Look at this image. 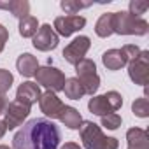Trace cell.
I'll use <instances>...</instances> for the list:
<instances>
[{
  "mask_svg": "<svg viewBox=\"0 0 149 149\" xmlns=\"http://www.w3.org/2000/svg\"><path fill=\"white\" fill-rule=\"evenodd\" d=\"M102 126L107 130H118L121 126V116L116 112H111L107 116H102Z\"/></svg>",
  "mask_w": 149,
  "mask_h": 149,
  "instance_id": "484cf974",
  "label": "cell"
},
{
  "mask_svg": "<svg viewBox=\"0 0 149 149\" xmlns=\"http://www.w3.org/2000/svg\"><path fill=\"white\" fill-rule=\"evenodd\" d=\"M61 149H81V146H79V144H76V142H67Z\"/></svg>",
  "mask_w": 149,
  "mask_h": 149,
  "instance_id": "f1b7e54d",
  "label": "cell"
},
{
  "mask_svg": "<svg viewBox=\"0 0 149 149\" xmlns=\"http://www.w3.org/2000/svg\"><path fill=\"white\" fill-rule=\"evenodd\" d=\"M76 74H77V79L79 83L83 84L86 95H95L98 86H100V77H98V74H97V65L93 60H88L84 58L83 61H79L76 65Z\"/></svg>",
  "mask_w": 149,
  "mask_h": 149,
  "instance_id": "5b68a950",
  "label": "cell"
},
{
  "mask_svg": "<svg viewBox=\"0 0 149 149\" xmlns=\"http://www.w3.org/2000/svg\"><path fill=\"white\" fill-rule=\"evenodd\" d=\"M7 98H6V95H0V114H4V111H6V107H7Z\"/></svg>",
  "mask_w": 149,
  "mask_h": 149,
  "instance_id": "83f0119b",
  "label": "cell"
},
{
  "mask_svg": "<svg viewBox=\"0 0 149 149\" xmlns=\"http://www.w3.org/2000/svg\"><path fill=\"white\" fill-rule=\"evenodd\" d=\"M7 40H9V32H7V28H6L2 23H0V53L4 51Z\"/></svg>",
  "mask_w": 149,
  "mask_h": 149,
  "instance_id": "4316f807",
  "label": "cell"
},
{
  "mask_svg": "<svg viewBox=\"0 0 149 149\" xmlns=\"http://www.w3.org/2000/svg\"><path fill=\"white\" fill-rule=\"evenodd\" d=\"M128 149H149V133L144 128H130L126 132Z\"/></svg>",
  "mask_w": 149,
  "mask_h": 149,
  "instance_id": "9a60e30c",
  "label": "cell"
},
{
  "mask_svg": "<svg viewBox=\"0 0 149 149\" xmlns=\"http://www.w3.org/2000/svg\"><path fill=\"white\" fill-rule=\"evenodd\" d=\"M79 135L86 149H118L119 142L114 137H105L98 125L93 121H83L79 126Z\"/></svg>",
  "mask_w": 149,
  "mask_h": 149,
  "instance_id": "7a4b0ae2",
  "label": "cell"
},
{
  "mask_svg": "<svg viewBox=\"0 0 149 149\" xmlns=\"http://www.w3.org/2000/svg\"><path fill=\"white\" fill-rule=\"evenodd\" d=\"M28 114H30V105L18 102V100L9 102L4 111V123H6L7 130H14V128L21 126L23 121L28 118Z\"/></svg>",
  "mask_w": 149,
  "mask_h": 149,
  "instance_id": "ba28073f",
  "label": "cell"
},
{
  "mask_svg": "<svg viewBox=\"0 0 149 149\" xmlns=\"http://www.w3.org/2000/svg\"><path fill=\"white\" fill-rule=\"evenodd\" d=\"M6 132H7V126H6V123H4V121H0V139H2V137L6 135Z\"/></svg>",
  "mask_w": 149,
  "mask_h": 149,
  "instance_id": "f546056e",
  "label": "cell"
},
{
  "mask_svg": "<svg viewBox=\"0 0 149 149\" xmlns=\"http://www.w3.org/2000/svg\"><path fill=\"white\" fill-rule=\"evenodd\" d=\"M63 91H65V97L70 98V100H81L86 95V91H84V88H83V84L79 83L77 77L67 79L65 81V86H63Z\"/></svg>",
  "mask_w": 149,
  "mask_h": 149,
  "instance_id": "d6986e66",
  "label": "cell"
},
{
  "mask_svg": "<svg viewBox=\"0 0 149 149\" xmlns=\"http://www.w3.org/2000/svg\"><path fill=\"white\" fill-rule=\"evenodd\" d=\"M61 140L60 128L42 118L25 123L13 139V149H56Z\"/></svg>",
  "mask_w": 149,
  "mask_h": 149,
  "instance_id": "6da1fadb",
  "label": "cell"
},
{
  "mask_svg": "<svg viewBox=\"0 0 149 149\" xmlns=\"http://www.w3.org/2000/svg\"><path fill=\"white\" fill-rule=\"evenodd\" d=\"M16 68H18V72L21 74L23 77H33L37 68H39V61H37V58L33 54L23 53L16 60Z\"/></svg>",
  "mask_w": 149,
  "mask_h": 149,
  "instance_id": "2e32d148",
  "label": "cell"
},
{
  "mask_svg": "<svg viewBox=\"0 0 149 149\" xmlns=\"http://www.w3.org/2000/svg\"><path fill=\"white\" fill-rule=\"evenodd\" d=\"M128 56L125 53V49H107L102 54V63L107 70H119L125 65H128Z\"/></svg>",
  "mask_w": 149,
  "mask_h": 149,
  "instance_id": "5bb4252c",
  "label": "cell"
},
{
  "mask_svg": "<svg viewBox=\"0 0 149 149\" xmlns=\"http://www.w3.org/2000/svg\"><path fill=\"white\" fill-rule=\"evenodd\" d=\"M0 9L9 11L14 18L23 19L30 16V4L26 0H9V2H0Z\"/></svg>",
  "mask_w": 149,
  "mask_h": 149,
  "instance_id": "e0dca14e",
  "label": "cell"
},
{
  "mask_svg": "<svg viewBox=\"0 0 149 149\" xmlns=\"http://www.w3.org/2000/svg\"><path fill=\"white\" fill-rule=\"evenodd\" d=\"M132 112L137 116V118H147L149 116V102L146 97H140L137 98L133 104H132Z\"/></svg>",
  "mask_w": 149,
  "mask_h": 149,
  "instance_id": "603a6c76",
  "label": "cell"
},
{
  "mask_svg": "<svg viewBox=\"0 0 149 149\" xmlns=\"http://www.w3.org/2000/svg\"><path fill=\"white\" fill-rule=\"evenodd\" d=\"M149 25L142 18L132 16L128 11L112 13V33L119 35H146Z\"/></svg>",
  "mask_w": 149,
  "mask_h": 149,
  "instance_id": "3957f363",
  "label": "cell"
},
{
  "mask_svg": "<svg viewBox=\"0 0 149 149\" xmlns=\"http://www.w3.org/2000/svg\"><path fill=\"white\" fill-rule=\"evenodd\" d=\"M13 83H14L13 74L9 70H6V68H0V95H6L11 90Z\"/></svg>",
  "mask_w": 149,
  "mask_h": 149,
  "instance_id": "cb8c5ba5",
  "label": "cell"
},
{
  "mask_svg": "<svg viewBox=\"0 0 149 149\" xmlns=\"http://www.w3.org/2000/svg\"><path fill=\"white\" fill-rule=\"evenodd\" d=\"M84 26H86V18L83 16H58L54 19L53 30L56 32V35L70 37L72 33L83 30Z\"/></svg>",
  "mask_w": 149,
  "mask_h": 149,
  "instance_id": "30bf717a",
  "label": "cell"
},
{
  "mask_svg": "<svg viewBox=\"0 0 149 149\" xmlns=\"http://www.w3.org/2000/svg\"><path fill=\"white\" fill-rule=\"evenodd\" d=\"M95 33L102 39L112 35V13H105L102 14L97 23H95Z\"/></svg>",
  "mask_w": 149,
  "mask_h": 149,
  "instance_id": "ffe728a7",
  "label": "cell"
},
{
  "mask_svg": "<svg viewBox=\"0 0 149 149\" xmlns=\"http://www.w3.org/2000/svg\"><path fill=\"white\" fill-rule=\"evenodd\" d=\"M39 105H40V111H42L47 118H51V119H60L61 111H63V107H65V104H63V102L56 97V93H53V91L42 93L40 98H39Z\"/></svg>",
  "mask_w": 149,
  "mask_h": 149,
  "instance_id": "7c38bea8",
  "label": "cell"
},
{
  "mask_svg": "<svg viewBox=\"0 0 149 149\" xmlns=\"http://www.w3.org/2000/svg\"><path fill=\"white\" fill-rule=\"evenodd\" d=\"M0 149H13V147H9V146H4V144H0Z\"/></svg>",
  "mask_w": 149,
  "mask_h": 149,
  "instance_id": "4dcf8cb0",
  "label": "cell"
},
{
  "mask_svg": "<svg viewBox=\"0 0 149 149\" xmlns=\"http://www.w3.org/2000/svg\"><path fill=\"white\" fill-rule=\"evenodd\" d=\"M18 30H19V35H21V37H33V35L37 33V30H39V21H37V18L26 16V18L19 19Z\"/></svg>",
  "mask_w": 149,
  "mask_h": 149,
  "instance_id": "44dd1931",
  "label": "cell"
},
{
  "mask_svg": "<svg viewBox=\"0 0 149 149\" xmlns=\"http://www.w3.org/2000/svg\"><path fill=\"white\" fill-rule=\"evenodd\" d=\"M60 121H61L68 130H79V126H81V123H83V118H81V112H79L76 107L65 105L63 111H61Z\"/></svg>",
  "mask_w": 149,
  "mask_h": 149,
  "instance_id": "ac0fdd59",
  "label": "cell"
},
{
  "mask_svg": "<svg viewBox=\"0 0 149 149\" xmlns=\"http://www.w3.org/2000/svg\"><path fill=\"white\" fill-rule=\"evenodd\" d=\"M58 35L51 28V25H42L39 26L37 33L33 35V47L39 51H53L58 47Z\"/></svg>",
  "mask_w": 149,
  "mask_h": 149,
  "instance_id": "8fae6325",
  "label": "cell"
},
{
  "mask_svg": "<svg viewBox=\"0 0 149 149\" xmlns=\"http://www.w3.org/2000/svg\"><path fill=\"white\" fill-rule=\"evenodd\" d=\"M90 46H91L90 37H86V35L76 37V39H74V40L63 49V58H65V61H68L70 65H77L79 61L84 60V56H86Z\"/></svg>",
  "mask_w": 149,
  "mask_h": 149,
  "instance_id": "9c48e42d",
  "label": "cell"
},
{
  "mask_svg": "<svg viewBox=\"0 0 149 149\" xmlns=\"http://www.w3.org/2000/svg\"><path fill=\"white\" fill-rule=\"evenodd\" d=\"M147 9H149V2H146V0H132L128 6V13L135 18H140Z\"/></svg>",
  "mask_w": 149,
  "mask_h": 149,
  "instance_id": "d4e9b609",
  "label": "cell"
},
{
  "mask_svg": "<svg viewBox=\"0 0 149 149\" xmlns=\"http://www.w3.org/2000/svg\"><path fill=\"white\" fill-rule=\"evenodd\" d=\"M35 79H37V84L47 88V91H63V86H65V74L56 68V67H39L37 72H35Z\"/></svg>",
  "mask_w": 149,
  "mask_h": 149,
  "instance_id": "8992f818",
  "label": "cell"
},
{
  "mask_svg": "<svg viewBox=\"0 0 149 149\" xmlns=\"http://www.w3.org/2000/svg\"><path fill=\"white\" fill-rule=\"evenodd\" d=\"M123 105V97L118 93V91H107L105 95H95L90 98L88 102V109L91 114H97V116H107L114 111H119Z\"/></svg>",
  "mask_w": 149,
  "mask_h": 149,
  "instance_id": "277c9868",
  "label": "cell"
},
{
  "mask_svg": "<svg viewBox=\"0 0 149 149\" xmlns=\"http://www.w3.org/2000/svg\"><path fill=\"white\" fill-rule=\"evenodd\" d=\"M128 76L139 86L147 84V79H149V51H140V54L128 63Z\"/></svg>",
  "mask_w": 149,
  "mask_h": 149,
  "instance_id": "52a82bcc",
  "label": "cell"
},
{
  "mask_svg": "<svg viewBox=\"0 0 149 149\" xmlns=\"http://www.w3.org/2000/svg\"><path fill=\"white\" fill-rule=\"evenodd\" d=\"M40 95H42V93H40V88H39L37 83L25 81V83L19 84V88H18V91H16V100H18V102H23V104H26V105L32 107L35 102H39Z\"/></svg>",
  "mask_w": 149,
  "mask_h": 149,
  "instance_id": "4fadbf2b",
  "label": "cell"
},
{
  "mask_svg": "<svg viewBox=\"0 0 149 149\" xmlns=\"http://www.w3.org/2000/svg\"><path fill=\"white\" fill-rule=\"evenodd\" d=\"M93 6V2H83V0H61L60 7L67 13V16H77L81 9H86Z\"/></svg>",
  "mask_w": 149,
  "mask_h": 149,
  "instance_id": "7402d4cb",
  "label": "cell"
}]
</instances>
